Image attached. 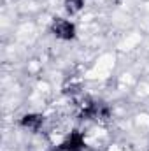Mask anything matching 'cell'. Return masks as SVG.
Masks as SVG:
<instances>
[{
	"label": "cell",
	"mask_w": 149,
	"mask_h": 151,
	"mask_svg": "<svg viewBox=\"0 0 149 151\" xmlns=\"http://www.w3.org/2000/svg\"><path fill=\"white\" fill-rule=\"evenodd\" d=\"M53 32L58 39H65V40H70L75 35V27L70 21H65V19H56L53 23Z\"/></svg>",
	"instance_id": "6da1fadb"
},
{
	"label": "cell",
	"mask_w": 149,
	"mask_h": 151,
	"mask_svg": "<svg viewBox=\"0 0 149 151\" xmlns=\"http://www.w3.org/2000/svg\"><path fill=\"white\" fill-rule=\"evenodd\" d=\"M42 123V116L39 114H27L23 119H21V125L23 127H28V128H39V125Z\"/></svg>",
	"instance_id": "3957f363"
},
{
	"label": "cell",
	"mask_w": 149,
	"mask_h": 151,
	"mask_svg": "<svg viewBox=\"0 0 149 151\" xmlns=\"http://www.w3.org/2000/svg\"><path fill=\"white\" fill-rule=\"evenodd\" d=\"M65 5H67V11H69L70 14H74V12H77V11L82 9L84 0H65Z\"/></svg>",
	"instance_id": "277c9868"
},
{
	"label": "cell",
	"mask_w": 149,
	"mask_h": 151,
	"mask_svg": "<svg viewBox=\"0 0 149 151\" xmlns=\"http://www.w3.org/2000/svg\"><path fill=\"white\" fill-rule=\"evenodd\" d=\"M84 148V137L79 134V132H74L70 134V137L60 144V148L56 151H81Z\"/></svg>",
	"instance_id": "7a4b0ae2"
}]
</instances>
